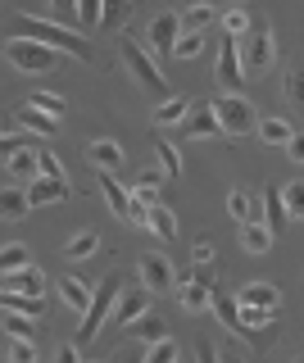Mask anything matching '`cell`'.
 <instances>
[{
    "instance_id": "26",
    "label": "cell",
    "mask_w": 304,
    "mask_h": 363,
    "mask_svg": "<svg viewBox=\"0 0 304 363\" xmlns=\"http://www.w3.org/2000/svg\"><path fill=\"white\" fill-rule=\"evenodd\" d=\"M218 18L223 14L213 5H191V9H182V32H209Z\"/></svg>"
},
{
    "instance_id": "28",
    "label": "cell",
    "mask_w": 304,
    "mask_h": 363,
    "mask_svg": "<svg viewBox=\"0 0 304 363\" xmlns=\"http://www.w3.org/2000/svg\"><path fill=\"white\" fill-rule=\"evenodd\" d=\"M32 250L28 245H18V241H9L5 250H0V272H5V277H9V272H23V268H32Z\"/></svg>"
},
{
    "instance_id": "53",
    "label": "cell",
    "mask_w": 304,
    "mask_h": 363,
    "mask_svg": "<svg viewBox=\"0 0 304 363\" xmlns=\"http://www.w3.org/2000/svg\"><path fill=\"white\" fill-rule=\"evenodd\" d=\"M223 363H241V359H236V354H223Z\"/></svg>"
},
{
    "instance_id": "35",
    "label": "cell",
    "mask_w": 304,
    "mask_h": 363,
    "mask_svg": "<svg viewBox=\"0 0 304 363\" xmlns=\"http://www.w3.org/2000/svg\"><path fill=\"white\" fill-rule=\"evenodd\" d=\"M0 304H5L9 313H28V318L41 313V300H37V295H9V291H0Z\"/></svg>"
},
{
    "instance_id": "42",
    "label": "cell",
    "mask_w": 304,
    "mask_h": 363,
    "mask_svg": "<svg viewBox=\"0 0 304 363\" xmlns=\"http://www.w3.org/2000/svg\"><path fill=\"white\" fill-rule=\"evenodd\" d=\"M77 18H82V28H100V23H105V5H100V0H82V5H77Z\"/></svg>"
},
{
    "instance_id": "36",
    "label": "cell",
    "mask_w": 304,
    "mask_h": 363,
    "mask_svg": "<svg viewBox=\"0 0 304 363\" xmlns=\"http://www.w3.org/2000/svg\"><path fill=\"white\" fill-rule=\"evenodd\" d=\"M145 363H182V350H177V340H173V336H164L159 345H150Z\"/></svg>"
},
{
    "instance_id": "11",
    "label": "cell",
    "mask_w": 304,
    "mask_h": 363,
    "mask_svg": "<svg viewBox=\"0 0 304 363\" xmlns=\"http://www.w3.org/2000/svg\"><path fill=\"white\" fill-rule=\"evenodd\" d=\"M182 136H191V141H200V136H223V123H218V109H213V100H200V105L186 113Z\"/></svg>"
},
{
    "instance_id": "37",
    "label": "cell",
    "mask_w": 304,
    "mask_h": 363,
    "mask_svg": "<svg viewBox=\"0 0 304 363\" xmlns=\"http://www.w3.org/2000/svg\"><path fill=\"white\" fill-rule=\"evenodd\" d=\"M5 336H9V340H32V318L5 309Z\"/></svg>"
},
{
    "instance_id": "16",
    "label": "cell",
    "mask_w": 304,
    "mask_h": 363,
    "mask_svg": "<svg viewBox=\"0 0 304 363\" xmlns=\"http://www.w3.org/2000/svg\"><path fill=\"white\" fill-rule=\"evenodd\" d=\"M28 200H32V209H41V204H64V200H69V182L37 177V182L28 186Z\"/></svg>"
},
{
    "instance_id": "41",
    "label": "cell",
    "mask_w": 304,
    "mask_h": 363,
    "mask_svg": "<svg viewBox=\"0 0 304 363\" xmlns=\"http://www.w3.org/2000/svg\"><path fill=\"white\" fill-rule=\"evenodd\" d=\"M28 105H37L41 113H50V118H60V113L69 109V105H64V96H50V91H37V96H32Z\"/></svg>"
},
{
    "instance_id": "8",
    "label": "cell",
    "mask_w": 304,
    "mask_h": 363,
    "mask_svg": "<svg viewBox=\"0 0 304 363\" xmlns=\"http://www.w3.org/2000/svg\"><path fill=\"white\" fill-rule=\"evenodd\" d=\"M145 41H150V50L173 55V50H177V41H182V14H173V9L154 14V18H150V28H145Z\"/></svg>"
},
{
    "instance_id": "6",
    "label": "cell",
    "mask_w": 304,
    "mask_h": 363,
    "mask_svg": "<svg viewBox=\"0 0 304 363\" xmlns=\"http://www.w3.org/2000/svg\"><path fill=\"white\" fill-rule=\"evenodd\" d=\"M218 109V123H223V136H245V132H259V113L245 96H218L213 100Z\"/></svg>"
},
{
    "instance_id": "32",
    "label": "cell",
    "mask_w": 304,
    "mask_h": 363,
    "mask_svg": "<svg viewBox=\"0 0 304 363\" xmlns=\"http://www.w3.org/2000/svg\"><path fill=\"white\" fill-rule=\"evenodd\" d=\"M286 100L295 109H304V55L291 60V68H286Z\"/></svg>"
},
{
    "instance_id": "20",
    "label": "cell",
    "mask_w": 304,
    "mask_h": 363,
    "mask_svg": "<svg viewBox=\"0 0 304 363\" xmlns=\"http://www.w3.org/2000/svg\"><path fill=\"white\" fill-rule=\"evenodd\" d=\"M5 291H9V295H37V300H41V291H46V277H41V268L9 272V277H5Z\"/></svg>"
},
{
    "instance_id": "13",
    "label": "cell",
    "mask_w": 304,
    "mask_h": 363,
    "mask_svg": "<svg viewBox=\"0 0 304 363\" xmlns=\"http://www.w3.org/2000/svg\"><path fill=\"white\" fill-rule=\"evenodd\" d=\"M5 168H9V177H14V182H28V186H32V182L41 177V150H37V145H28V150L9 155Z\"/></svg>"
},
{
    "instance_id": "33",
    "label": "cell",
    "mask_w": 304,
    "mask_h": 363,
    "mask_svg": "<svg viewBox=\"0 0 304 363\" xmlns=\"http://www.w3.org/2000/svg\"><path fill=\"white\" fill-rule=\"evenodd\" d=\"M0 209H5V218H23V213L32 209L28 191H18V186H5V196H0Z\"/></svg>"
},
{
    "instance_id": "30",
    "label": "cell",
    "mask_w": 304,
    "mask_h": 363,
    "mask_svg": "<svg viewBox=\"0 0 304 363\" xmlns=\"http://www.w3.org/2000/svg\"><path fill=\"white\" fill-rule=\"evenodd\" d=\"M227 213L236 223H264V213L254 209V200L245 196V191H232V196H227Z\"/></svg>"
},
{
    "instance_id": "50",
    "label": "cell",
    "mask_w": 304,
    "mask_h": 363,
    "mask_svg": "<svg viewBox=\"0 0 304 363\" xmlns=\"http://www.w3.org/2000/svg\"><path fill=\"white\" fill-rule=\"evenodd\" d=\"M286 155L295 159V164H304V132H295L291 136V145H286Z\"/></svg>"
},
{
    "instance_id": "52",
    "label": "cell",
    "mask_w": 304,
    "mask_h": 363,
    "mask_svg": "<svg viewBox=\"0 0 304 363\" xmlns=\"http://www.w3.org/2000/svg\"><path fill=\"white\" fill-rule=\"evenodd\" d=\"M109 363H145V359H137V354H114Z\"/></svg>"
},
{
    "instance_id": "31",
    "label": "cell",
    "mask_w": 304,
    "mask_h": 363,
    "mask_svg": "<svg viewBox=\"0 0 304 363\" xmlns=\"http://www.w3.org/2000/svg\"><path fill=\"white\" fill-rule=\"evenodd\" d=\"M96 250H100V232H96V227H91V232H77L73 241L64 245V259H91Z\"/></svg>"
},
{
    "instance_id": "49",
    "label": "cell",
    "mask_w": 304,
    "mask_h": 363,
    "mask_svg": "<svg viewBox=\"0 0 304 363\" xmlns=\"http://www.w3.org/2000/svg\"><path fill=\"white\" fill-rule=\"evenodd\" d=\"M191 264H213V245L209 241H196V250H191Z\"/></svg>"
},
{
    "instance_id": "47",
    "label": "cell",
    "mask_w": 304,
    "mask_h": 363,
    "mask_svg": "<svg viewBox=\"0 0 304 363\" xmlns=\"http://www.w3.org/2000/svg\"><path fill=\"white\" fill-rule=\"evenodd\" d=\"M28 145H32L28 136H14V132L0 136V150H5V159H9V155H18V150H28Z\"/></svg>"
},
{
    "instance_id": "18",
    "label": "cell",
    "mask_w": 304,
    "mask_h": 363,
    "mask_svg": "<svg viewBox=\"0 0 304 363\" xmlns=\"http://www.w3.org/2000/svg\"><path fill=\"white\" fill-rule=\"evenodd\" d=\"M213 313H218V323L227 327L232 336H241V304H236V295H232V291L213 286Z\"/></svg>"
},
{
    "instance_id": "15",
    "label": "cell",
    "mask_w": 304,
    "mask_h": 363,
    "mask_svg": "<svg viewBox=\"0 0 304 363\" xmlns=\"http://www.w3.org/2000/svg\"><path fill=\"white\" fill-rule=\"evenodd\" d=\"M191 109H196V100H186V96H168V100H159V109H154V128H182Z\"/></svg>"
},
{
    "instance_id": "34",
    "label": "cell",
    "mask_w": 304,
    "mask_h": 363,
    "mask_svg": "<svg viewBox=\"0 0 304 363\" xmlns=\"http://www.w3.org/2000/svg\"><path fill=\"white\" fill-rule=\"evenodd\" d=\"M223 37H250V14L245 9H223Z\"/></svg>"
},
{
    "instance_id": "23",
    "label": "cell",
    "mask_w": 304,
    "mask_h": 363,
    "mask_svg": "<svg viewBox=\"0 0 304 363\" xmlns=\"http://www.w3.org/2000/svg\"><path fill=\"white\" fill-rule=\"evenodd\" d=\"M18 128H23V132H32V136H55V128H60V118L41 113L37 105H23V109H18Z\"/></svg>"
},
{
    "instance_id": "19",
    "label": "cell",
    "mask_w": 304,
    "mask_h": 363,
    "mask_svg": "<svg viewBox=\"0 0 304 363\" xmlns=\"http://www.w3.org/2000/svg\"><path fill=\"white\" fill-rule=\"evenodd\" d=\"M100 191H105V200H109V209H114V218L128 223V209H132V191L123 186V182L114 173H100Z\"/></svg>"
},
{
    "instance_id": "24",
    "label": "cell",
    "mask_w": 304,
    "mask_h": 363,
    "mask_svg": "<svg viewBox=\"0 0 304 363\" xmlns=\"http://www.w3.org/2000/svg\"><path fill=\"white\" fill-rule=\"evenodd\" d=\"M277 236L268 232L264 223H241V245H245V255H268L273 250Z\"/></svg>"
},
{
    "instance_id": "45",
    "label": "cell",
    "mask_w": 304,
    "mask_h": 363,
    "mask_svg": "<svg viewBox=\"0 0 304 363\" xmlns=\"http://www.w3.org/2000/svg\"><path fill=\"white\" fill-rule=\"evenodd\" d=\"M150 209H154V204H145V200H137V196H132L128 223H132V227H150Z\"/></svg>"
},
{
    "instance_id": "10",
    "label": "cell",
    "mask_w": 304,
    "mask_h": 363,
    "mask_svg": "<svg viewBox=\"0 0 304 363\" xmlns=\"http://www.w3.org/2000/svg\"><path fill=\"white\" fill-rule=\"evenodd\" d=\"M86 164H91V168H100V173H123V164H128V150H123V145L118 141H109V136H105V141H86Z\"/></svg>"
},
{
    "instance_id": "22",
    "label": "cell",
    "mask_w": 304,
    "mask_h": 363,
    "mask_svg": "<svg viewBox=\"0 0 304 363\" xmlns=\"http://www.w3.org/2000/svg\"><path fill=\"white\" fill-rule=\"evenodd\" d=\"M177 300H182V309H191V313H205V309H213V286L182 281V286H177Z\"/></svg>"
},
{
    "instance_id": "12",
    "label": "cell",
    "mask_w": 304,
    "mask_h": 363,
    "mask_svg": "<svg viewBox=\"0 0 304 363\" xmlns=\"http://www.w3.org/2000/svg\"><path fill=\"white\" fill-rule=\"evenodd\" d=\"M145 313H150V291L137 286V291H123V295H118V309H114V318H109V323H114V327H132V323H137V318H145Z\"/></svg>"
},
{
    "instance_id": "3",
    "label": "cell",
    "mask_w": 304,
    "mask_h": 363,
    "mask_svg": "<svg viewBox=\"0 0 304 363\" xmlns=\"http://www.w3.org/2000/svg\"><path fill=\"white\" fill-rule=\"evenodd\" d=\"M118 295H123V272H105L100 277V286H96V300H91V309H86V318H82V327H77V345H86L100 327L114 318V309H118Z\"/></svg>"
},
{
    "instance_id": "21",
    "label": "cell",
    "mask_w": 304,
    "mask_h": 363,
    "mask_svg": "<svg viewBox=\"0 0 304 363\" xmlns=\"http://www.w3.org/2000/svg\"><path fill=\"white\" fill-rule=\"evenodd\" d=\"M60 295H64V304L77 309L82 318H86V309H91V300H96V291L86 286V281H77V277H60Z\"/></svg>"
},
{
    "instance_id": "1",
    "label": "cell",
    "mask_w": 304,
    "mask_h": 363,
    "mask_svg": "<svg viewBox=\"0 0 304 363\" xmlns=\"http://www.w3.org/2000/svg\"><path fill=\"white\" fill-rule=\"evenodd\" d=\"M14 32H18V37H28V41L50 45V50H60V55H69V60H91V45H86V37H77L73 28H64V23H55V18L18 14L14 18Z\"/></svg>"
},
{
    "instance_id": "29",
    "label": "cell",
    "mask_w": 304,
    "mask_h": 363,
    "mask_svg": "<svg viewBox=\"0 0 304 363\" xmlns=\"http://www.w3.org/2000/svg\"><path fill=\"white\" fill-rule=\"evenodd\" d=\"M150 232L159 236V241H173L177 236V213L168 209V204H154L150 209Z\"/></svg>"
},
{
    "instance_id": "2",
    "label": "cell",
    "mask_w": 304,
    "mask_h": 363,
    "mask_svg": "<svg viewBox=\"0 0 304 363\" xmlns=\"http://www.w3.org/2000/svg\"><path fill=\"white\" fill-rule=\"evenodd\" d=\"M118 60H123L128 77H132L141 91H150V96L168 100V96H164V73H159V64H154V55L145 50V45L132 37V32H123V37H118Z\"/></svg>"
},
{
    "instance_id": "54",
    "label": "cell",
    "mask_w": 304,
    "mask_h": 363,
    "mask_svg": "<svg viewBox=\"0 0 304 363\" xmlns=\"http://www.w3.org/2000/svg\"><path fill=\"white\" fill-rule=\"evenodd\" d=\"M295 363H304V354H300V359H295Z\"/></svg>"
},
{
    "instance_id": "14",
    "label": "cell",
    "mask_w": 304,
    "mask_h": 363,
    "mask_svg": "<svg viewBox=\"0 0 304 363\" xmlns=\"http://www.w3.org/2000/svg\"><path fill=\"white\" fill-rule=\"evenodd\" d=\"M264 204H268V213H264V227L273 236H281L291 227V209H286V196H281V186H268L264 191Z\"/></svg>"
},
{
    "instance_id": "44",
    "label": "cell",
    "mask_w": 304,
    "mask_h": 363,
    "mask_svg": "<svg viewBox=\"0 0 304 363\" xmlns=\"http://www.w3.org/2000/svg\"><path fill=\"white\" fill-rule=\"evenodd\" d=\"M9 363H37V350H32V340H9Z\"/></svg>"
},
{
    "instance_id": "38",
    "label": "cell",
    "mask_w": 304,
    "mask_h": 363,
    "mask_svg": "<svg viewBox=\"0 0 304 363\" xmlns=\"http://www.w3.org/2000/svg\"><path fill=\"white\" fill-rule=\"evenodd\" d=\"M154 150H159V168H164V177H182V155H177V145L159 141Z\"/></svg>"
},
{
    "instance_id": "4",
    "label": "cell",
    "mask_w": 304,
    "mask_h": 363,
    "mask_svg": "<svg viewBox=\"0 0 304 363\" xmlns=\"http://www.w3.org/2000/svg\"><path fill=\"white\" fill-rule=\"evenodd\" d=\"M5 60L18 68V73L28 77H41V73H60V50H50V45L41 41H28V37H14L5 45Z\"/></svg>"
},
{
    "instance_id": "5",
    "label": "cell",
    "mask_w": 304,
    "mask_h": 363,
    "mask_svg": "<svg viewBox=\"0 0 304 363\" xmlns=\"http://www.w3.org/2000/svg\"><path fill=\"white\" fill-rule=\"evenodd\" d=\"M277 60V37L273 28H254L250 37L241 41V64H245V77H264Z\"/></svg>"
},
{
    "instance_id": "25",
    "label": "cell",
    "mask_w": 304,
    "mask_h": 363,
    "mask_svg": "<svg viewBox=\"0 0 304 363\" xmlns=\"http://www.w3.org/2000/svg\"><path fill=\"white\" fill-rule=\"evenodd\" d=\"M128 336H137V340H145V345H159V340H164L168 332H164V318H159V313L150 309V313H145V318H137V323L128 327Z\"/></svg>"
},
{
    "instance_id": "9",
    "label": "cell",
    "mask_w": 304,
    "mask_h": 363,
    "mask_svg": "<svg viewBox=\"0 0 304 363\" xmlns=\"http://www.w3.org/2000/svg\"><path fill=\"white\" fill-rule=\"evenodd\" d=\"M137 277H141V286L150 291V295H159V291H177V272H173V264H168L164 255H145V259H141V268H137Z\"/></svg>"
},
{
    "instance_id": "48",
    "label": "cell",
    "mask_w": 304,
    "mask_h": 363,
    "mask_svg": "<svg viewBox=\"0 0 304 363\" xmlns=\"http://www.w3.org/2000/svg\"><path fill=\"white\" fill-rule=\"evenodd\" d=\"M132 5H105V28H118V23H128Z\"/></svg>"
},
{
    "instance_id": "27",
    "label": "cell",
    "mask_w": 304,
    "mask_h": 363,
    "mask_svg": "<svg viewBox=\"0 0 304 363\" xmlns=\"http://www.w3.org/2000/svg\"><path fill=\"white\" fill-rule=\"evenodd\" d=\"M291 136H295V128L286 118H259V141L264 145H291Z\"/></svg>"
},
{
    "instance_id": "39",
    "label": "cell",
    "mask_w": 304,
    "mask_h": 363,
    "mask_svg": "<svg viewBox=\"0 0 304 363\" xmlns=\"http://www.w3.org/2000/svg\"><path fill=\"white\" fill-rule=\"evenodd\" d=\"M177 60H196V55H205V32H182V41H177Z\"/></svg>"
},
{
    "instance_id": "17",
    "label": "cell",
    "mask_w": 304,
    "mask_h": 363,
    "mask_svg": "<svg viewBox=\"0 0 304 363\" xmlns=\"http://www.w3.org/2000/svg\"><path fill=\"white\" fill-rule=\"evenodd\" d=\"M277 286L273 281H250V286L236 291V304H250V309H277Z\"/></svg>"
},
{
    "instance_id": "43",
    "label": "cell",
    "mask_w": 304,
    "mask_h": 363,
    "mask_svg": "<svg viewBox=\"0 0 304 363\" xmlns=\"http://www.w3.org/2000/svg\"><path fill=\"white\" fill-rule=\"evenodd\" d=\"M41 177H50V182H69V173H64V164H60V155H55V150H41Z\"/></svg>"
},
{
    "instance_id": "55",
    "label": "cell",
    "mask_w": 304,
    "mask_h": 363,
    "mask_svg": "<svg viewBox=\"0 0 304 363\" xmlns=\"http://www.w3.org/2000/svg\"><path fill=\"white\" fill-rule=\"evenodd\" d=\"M86 363H96V359H86Z\"/></svg>"
},
{
    "instance_id": "40",
    "label": "cell",
    "mask_w": 304,
    "mask_h": 363,
    "mask_svg": "<svg viewBox=\"0 0 304 363\" xmlns=\"http://www.w3.org/2000/svg\"><path fill=\"white\" fill-rule=\"evenodd\" d=\"M281 196H286L291 223H295V218H304V182H286V186H281Z\"/></svg>"
},
{
    "instance_id": "51",
    "label": "cell",
    "mask_w": 304,
    "mask_h": 363,
    "mask_svg": "<svg viewBox=\"0 0 304 363\" xmlns=\"http://www.w3.org/2000/svg\"><path fill=\"white\" fill-rule=\"evenodd\" d=\"M200 363H223V354L209 345V340H200Z\"/></svg>"
},
{
    "instance_id": "7",
    "label": "cell",
    "mask_w": 304,
    "mask_h": 363,
    "mask_svg": "<svg viewBox=\"0 0 304 363\" xmlns=\"http://www.w3.org/2000/svg\"><path fill=\"white\" fill-rule=\"evenodd\" d=\"M218 91L223 96H241V82H245V64H241V50H236V37H223L218 45Z\"/></svg>"
},
{
    "instance_id": "46",
    "label": "cell",
    "mask_w": 304,
    "mask_h": 363,
    "mask_svg": "<svg viewBox=\"0 0 304 363\" xmlns=\"http://www.w3.org/2000/svg\"><path fill=\"white\" fill-rule=\"evenodd\" d=\"M50 363H86L82 354H77V340H64V345H55Z\"/></svg>"
}]
</instances>
